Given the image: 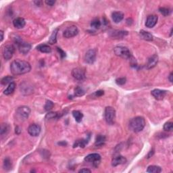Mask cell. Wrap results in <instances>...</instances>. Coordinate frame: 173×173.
I'll return each instance as SVG.
<instances>
[{
  "label": "cell",
  "mask_w": 173,
  "mask_h": 173,
  "mask_svg": "<svg viewBox=\"0 0 173 173\" xmlns=\"http://www.w3.org/2000/svg\"><path fill=\"white\" fill-rule=\"evenodd\" d=\"M3 168L5 170H10L12 168V163H11V160L9 158H5L4 162H3Z\"/></svg>",
  "instance_id": "f546056e"
},
{
  "label": "cell",
  "mask_w": 173,
  "mask_h": 173,
  "mask_svg": "<svg viewBox=\"0 0 173 173\" xmlns=\"http://www.w3.org/2000/svg\"><path fill=\"white\" fill-rule=\"evenodd\" d=\"M0 34H1V41H2L3 39V32L2 31H0Z\"/></svg>",
  "instance_id": "f6af8a7d"
},
{
  "label": "cell",
  "mask_w": 173,
  "mask_h": 173,
  "mask_svg": "<svg viewBox=\"0 0 173 173\" xmlns=\"http://www.w3.org/2000/svg\"><path fill=\"white\" fill-rule=\"evenodd\" d=\"M13 80H14V78L12 77H10V76H7V77H3L2 79H1V85H7L10 84L11 83H12Z\"/></svg>",
  "instance_id": "f1b7e54d"
},
{
  "label": "cell",
  "mask_w": 173,
  "mask_h": 173,
  "mask_svg": "<svg viewBox=\"0 0 173 173\" xmlns=\"http://www.w3.org/2000/svg\"><path fill=\"white\" fill-rule=\"evenodd\" d=\"M112 18L115 23H118L123 20L124 14L120 12H114L112 14Z\"/></svg>",
  "instance_id": "ac0fdd59"
},
{
  "label": "cell",
  "mask_w": 173,
  "mask_h": 173,
  "mask_svg": "<svg viewBox=\"0 0 173 173\" xmlns=\"http://www.w3.org/2000/svg\"><path fill=\"white\" fill-rule=\"evenodd\" d=\"M172 77H173L172 73V72H171V73L170 74V75H169V77H168V80H169V81H170V83H172V81H173Z\"/></svg>",
  "instance_id": "b9f144b4"
},
{
  "label": "cell",
  "mask_w": 173,
  "mask_h": 173,
  "mask_svg": "<svg viewBox=\"0 0 173 173\" xmlns=\"http://www.w3.org/2000/svg\"><path fill=\"white\" fill-rule=\"evenodd\" d=\"M126 162V158H124V156H118L117 157H115L113 158L112 161V165L113 166H117L118 165L123 164Z\"/></svg>",
  "instance_id": "2e32d148"
},
{
  "label": "cell",
  "mask_w": 173,
  "mask_h": 173,
  "mask_svg": "<svg viewBox=\"0 0 173 173\" xmlns=\"http://www.w3.org/2000/svg\"><path fill=\"white\" fill-rule=\"evenodd\" d=\"M147 172L150 173H160L162 172V168L158 166H155V165H152L150 166L147 169Z\"/></svg>",
  "instance_id": "484cf974"
},
{
  "label": "cell",
  "mask_w": 173,
  "mask_h": 173,
  "mask_svg": "<svg viewBox=\"0 0 173 173\" xmlns=\"http://www.w3.org/2000/svg\"><path fill=\"white\" fill-rule=\"evenodd\" d=\"M72 75L74 79L79 80V81L83 80L85 77V71L80 68H76L72 70Z\"/></svg>",
  "instance_id": "7c38bea8"
},
{
  "label": "cell",
  "mask_w": 173,
  "mask_h": 173,
  "mask_svg": "<svg viewBox=\"0 0 173 173\" xmlns=\"http://www.w3.org/2000/svg\"><path fill=\"white\" fill-rule=\"evenodd\" d=\"M151 94L156 100H162L164 98H165V96H166V91L160 90V89H154L153 91H152Z\"/></svg>",
  "instance_id": "4fadbf2b"
},
{
  "label": "cell",
  "mask_w": 173,
  "mask_h": 173,
  "mask_svg": "<svg viewBox=\"0 0 173 173\" xmlns=\"http://www.w3.org/2000/svg\"><path fill=\"white\" fill-rule=\"evenodd\" d=\"M16 43L18 45V50L22 54H27L31 49V45L29 43L24 42L21 40L16 41Z\"/></svg>",
  "instance_id": "52a82bcc"
},
{
  "label": "cell",
  "mask_w": 173,
  "mask_h": 173,
  "mask_svg": "<svg viewBox=\"0 0 173 173\" xmlns=\"http://www.w3.org/2000/svg\"><path fill=\"white\" fill-rule=\"evenodd\" d=\"M159 11H160V12L161 14L164 16H168V15L170 14L171 12L170 9L167 8V7H160Z\"/></svg>",
  "instance_id": "d6a6232c"
},
{
  "label": "cell",
  "mask_w": 173,
  "mask_h": 173,
  "mask_svg": "<svg viewBox=\"0 0 173 173\" xmlns=\"http://www.w3.org/2000/svg\"><path fill=\"white\" fill-rule=\"evenodd\" d=\"M104 94V92L102 90H100V91H98V92H95V95H96V97H100L103 96Z\"/></svg>",
  "instance_id": "f35d334b"
},
{
  "label": "cell",
  "mask_w": 173,
  "mask_h": 173,
  "mask_svg": "<svg viewBox=\"0 0 173 173\" xmlns=\"http://www.w3.org/2000/svg\"><path fill=\"white\" fill-rule=\"evenodd\" d=\"M79 33V29L76 26H70L65 30L63 33V36L65 38H72L75 37Z\"/></svg>",
  "instance_id": "9c48e42d"
},
{
  "label": "cell",
  "mask_w": 173,
  "mask_h": 173,
  "mask_svg": "<svg viewBox=\"0 0 173 173\" xmlns=\"http://www.w3.org/2000/svg\"><path fill=\"white\" fill-rule=\"evenodd\" d=\"M53 102L50 101V100H47V101L46 102L45 105V110L46 111H49L53 108Z\"/></svg>",
  "instance_id": "e575fe53"
},
{
  "label": "cell",
  "mask_w": 173,
  "mask_h": 173,
  "mask_svg": "<svg viewBox=\"0 0 173 173\" xmlns=\"http://www.w3.org/2000/svg\"><path fill=\"white\" fill-rule=\"evenodd\" d=\"M146 126V120L141 116H137L130 120L129 127L135 133H138L142 131Z\"/></svg>",
  "instance_id": "7a4b0ae2"
},
{
  "label": "cell",
  "mask_w": 173,
  "mask_h": 173,
  "mask_svg": "<svg viewBox=\"0 0 173 173\" xmlns=\"http://www.w3.org/2000/svg\"><path fill=\"white\" fill-rule=\"evenodd\" d=\"M13 25H14V27L16 28V29H22V28L25 27L26 25L25 20L23 18H16L13 20Z\"/></svg>",
  "instance_id": "e0dca14e"
},
{
  "label": "cell",
  "mask_w": 173,
  "mask_h": 173,
  "mask_svg": "<svg viewBox=\"0 0 173 173\" xmlns=\"http://www.w3.org/2000/svg\"><path fill=\"white\" fill-rule=\"evenodd\" d=\"M158 16L156 15H150L147 18L146 22V26L148 28H153L157 24Z\"/></svg>",
  "instance_id": "5bb4252c"
},
{
  "label": "cell",
  "mask_w": 173,
  "mask_h": 173,
  "mask_svg": "<svg viewBox=\"0 0 173 173\" xmlns=\"http://www.w3.org/2000/svg\"><path fill=\"white\" fill-rule=\"evenodd\" d=\"M158 57L157 55L154 54L152 55L149 58L148 63H147V68L148 69H152L154 67H155L156 66V64H158Z\"/></svg>",
  "instance_id": "9a60e30c"
},
{
  "label": "cell",
  "mask_w": 173,
  "mask_h": 173,
  "mask_svg": "<svg viewBox=\"0 0 173 173\" xmlns=\"http://www.w3.org/2000/svg\"><path fill=\"white\" fill-rule=\"evenodd\" d=\"M55 3V1H45V3L49 6H53Z\"/></svg>",
  "instance_id": "ab89813d"
},
{
  "label": "cell",
  "mask_w": 173,
  "mask_h": 173,
  "mask_svg": "<svg viewBox=\"0 0 173 173\" xmlns=\"http://www.w3.org/2000/svg\"><path fill=\"white\" fill-rule=\"evenodd\" d=\"M128 35L127 31H115L112 33L111 36L115 39H122Z\"/></svg>",
  "instance_id": "d6986e66"
},
{
  "label": "cell",
  "mask_w": 173,
  "mask_h": 173,
  "mask_svg": "<svg viewBox=\"0 0 173 173\" xmlns=\"http://www.w3.org/2000/svg\"><path fill=\"white\" fill-rule=\"evenodd\" d=\"M114 53L117 56L121 57L124 59H129L131 57V53L127 47L124 46H117L114 49Z\"/></svg>",
  "instance_id": "5b68a950"
},
{
  "label": "cell",
  "mask_w": 173,
  "mask_h": 173,
  "mask_svg": "<svg viewBox=\"0 0 173 173\" xmlns=\"http://www.w3.org/2000/svg\"><path fill=\"white\" fill-rule=\"evenodd\" d=\"M105 119L109 125H113L114 124L116 119V111L112 107L108 106L106 108Z\"/></svg>",
  "instance_id": "277c9868"
},
{
  "label": "cell",
  "mask_w": 173,
  "mask_h": 173,
  "mask_svg": "<svg viewBox=\"0 0 173 173\" xmlns=\"http://www.w3.org/2000/svg\"><path fill=\"white\" fill-rule=\"evenodd\" d=\"M31 114V109L26 106H22L18 108L16 110V117L20 121H24L29 118Z\"/></svg>",
  "instance_id": "3957f363"
},
{
  "label": "cell",
  "mask_w": 173,
  "mask_h": 173,
  "mask_svg": "<svg viewBox=\"0 0 173 173\" xmlns=\"http://www.w3.org/2000/svg\"><path fill=\"white\" fill-rule=\"evenodd\" d=\"M57 50L58 51V52L59 53V54H60L61 57H62V58H64V57H66V53L63 51V50L61 49V48L57 47Z\"/></svg>",
  "instance_id": "74e56055"
},
{
  "label": "cell",
  "mask_w": 173,
  "mask_h": 173,
  "mask_svg": "<svg viewBox=\"0 0 173 173\" xmlns=\"http://www.w3.org/2000/svg\"><path fill=\"white\" fill-rule=\"evenodd\" d=\"M164 130L166 131H172L173 129V124L171 122H166L164 125Z\"/></svg>",
  "instance_id": "836d02e7"
},
{
  "label": "cell",
  "mask_w": 173,
  "mask_h": 173,
  "mask_svg": "<svg viewBox=\"0 0 173 173\" xmlns=\"http://www.w3.org/2000/svg\"><path fill=\"white\" fill-rule=\"evenodd\" d=\"M31 64L27 61L21 59H16L11 63L10 70L11 72L14 75H20L28 73L31 71Z\"/></svg>",
  "instance_id": "6da1fadb"
},
{
  "label": "cell",
  "mask_w": 173,
  "mask_h": 173,
  "mask_svg": "<svg viewBox=\"0 0 173 173\" xmlns=\"http://www.w3.org/2000/svg\"><path fill=\"white\" fill-rule=\"evenodd\" d=\"M72 116L77 122H81L82 121V119H83V114L79 110H74L72 112Z\"/></svg>",
  "instance_id": "d4e9b609"
},
{
  "label": "cell",
  "mask_w": 173,
  "mask_h": 173,
  "mask_svg": "<svg viewBox=\"0 0 173 173\" xmlns=\"http://www.w3.org/2000/svg\"><path fill=\"white\" fill-rule=\"evenodd\" d=\"M58 144H59V145H63V146H66V145L67 144H66V142H64H64H60V143H58Z\"/></svg>",
  "instance_id": "bcb514c9"
},
{
  "label": "cell",
  "mask_w": 173,
  "mask_h": 173,
  "mask_svg": "<svg viewBox=\"0 0 173 173\" xmlns=\"http://www.w3.org/2000/svg\"><path fill=\"white\" fill-rule=\"evenodd\" d=\"M139 34H140L141 38L144 39V40L152 41L154 39L153 35H152L151 33L148 32V31H144V30H141L140 32H139Z\"/></svg>",
  "instance_id": "44dd1931"
},
{
  "label": "cell",
  "mask_w": 173,
  "mask_h": 173,
  "mask_svg": "<svg viewBox=\"0 0 173 173\" xmlns=\"http://www.w3.org/2000/svg\"><path fill=\"white\" fill-rule=\"evenodd\" d=\"M101 22H100L99 19H94L91 22V27L96 29H99L100 27H101Z\"/></svg>",
  "instance_id": "4dcf8cb0"
},
{
  "label": "cell",
  "mask_w": 173,
  "mask_h": 173,
  "mask_svg": "<svg viewBox=\"0 0 173 173\" xmlns=\"http://www.w3.org/2000/svg\"><path fill=\"white\" fill-rule=\"evenodd\" d=\"M91 172H92V171H91V170H89V169H88V168H83L79 171V172H81V173Z\"/></svg>",
  "instance_id": "60d3db41"
},
{
  "label": "cell",
  "mask_w": 173,
  "mask_h": 173,
  "mask_svg": "<svg viewBox=\"0 0 173 173\" xmlns=\"http://www.w3.org/2000/svg\"><path fill=\"white\" fill-rule=\"evenodd\" d=\"M9 127L8 124H2L1 126V130H0V134H1V136L3 137V135H6V134L9 132Z\"/></svg>",
  "instance_id": "83f0119b"
},
{
  "label": "cell",
  "mask_w": 173,
  "mask_h": 173,
  "mask_svg": "<svg viewBox=\"0 0 173 173\" xmlns=\"http://www.w3.org/2000/svg\"><path fill=\"white\" fill-rule=\"evenodd\" d=\"M100 160H101V156L100 154L94 153L89 154L85 158V161L87 162H92L94 164V165L98 164V163H100Z\"/></svg>",
  "instance_id": "30bf717a"
},
{
  "label": "cell",
  "mask_w": 173,
  "mask_h": 173,
  "mask_svg": "<svg viewBox=\"0 0 173 173\" xmlns=\"http://www.w3.org/2000/svg\"><path fill=\"white\" fill-rule=\"evenodd\" d=\"M96 54H97V52L96 49H91L88 50V51L86 52V53H85L84 57L85 62L87 63V64H93V63L96 61Z\"/></svg>",
  "instance_id": "ba28073f"
},
{
  "label": "cell",
  "mask_w": 173,
  "mask_h": 173,
  "mask_svg": "<svg viewBox=\"0 0 173 173\" xmlns=\"http://www.w3.org/2000/svg\"><path fill=\"white\" fill-rule=\"evenodd\" d=\"M28 133L31 136L37 137L41 133V127L39 125L37 124H33L29 126L28 128Z\"/></svg>",
  "instance_id": "8fae6325"
},
{
  "label": "cell",
  "mask_w": 173,
  "mask_h": 173,
  "mask_svg": "<svg viewBox=\"0 0 173 173\" xmlns=\"http://www.w3.org/2000/svg\"><path fill=\"white\" fill-rule=\"evenodd\" d=\"M126 78L122 77V78H118L116 80V83L117 85H123L126 83Z\"/></svg>",
  "instance_id": "d590c367"
},
{
  "label": "cell",
  "mask_w": 173,
  "mask_h": 173,
  "mask_svg": "<svg viewBox=\"0 0 173 173\" xmlns=\"http://www.w3.org/2000/svg\"><path fill=\"white\" fill-rule=\"evenodd\" d=\"M154 153V150H152V151H151L150 152V154H148V158H150V157H152V156L153 155V154Z\"/></svg>",
  "instance_id": "7bdbcfd3"
},
{
  "label": "cell",
  "mask_w": 173,
  "mask_h": 173,
  "mask_svg": "<svg viewBox=\"0 0 173 173\" xmlns=\"http://www.w3.org/2000/svg\"><path fill=\"white\" fill-rule=\"evenodd\" d=\"M34 3H36V5H39V6H40V5H41L42 1H35Z\"/></svg>",
  "instance_id": "ee69618b"
},
{
  "label": "cell",
  "mask_w": 173,
  "mask_h": 173,
  "mask_svg": "<svg viewBox=\"0 0 173 173\" xmlns=\"http://www.w3.org/2000/svg\"><path fill=\"white\" fill-rule=\"evenodd\" d=\"M89 141V137L87 139H80V140L76 141V142L74 143L73 145V148H77V147H80V148H85V146L88 144Z\"/></svg>",
  "instance_id": "ffe728a7"
},
{
  "label": "cell",
  "mask_w": 173,
  "mask_h": 173,
  "mask_svg": "<svg viewBox=\"0 0 173 173\" xmlns=\"http://www.w3.org/2000/svg\"><path fill=\"white\" fill-rule=\"evenodd\" d=\"M57 117V114L56 112H49L46 115V118L48 119H54Z\"/></svg>",
  "instance_id": "8d00e7d4"
},
{
  "label": "cell",
  "mask_w": 173,
  "mask_h": 173,
  "mask_svg": "<svg viewBox=\"0 0 173 173\" xmlns=\"http://www.w3.org/2000/svg\"><path fill=\"white\" fill-rule=\"evenodd\" d=\"M16 83H14V82H12V83H11L10 84L8 85V86L6 89H5L4 92H3V94L5 95H6V96H9V95L13 94V92H14L15 89H16Z\"/></svg>",
  "instance_id": "7402d4cb"
},
{
  "label": "cell",
  "mask_w": 173,
  "mask_h": 173,
  "mask_svg": "<svg viewBox=\"0 0 173 173\" xmlns=\"http://www.w3.org/2000/svg\"><path fill=\"white\" fill-rule=\"evenodd\" d=\"M15 51V47L13 45L7 44L3 49V56L5 60L12 58Z\"/></svg>",
  "instance_id": "8992f818"
},
{
  "label": "cell",
  "mask_w": 173,
  "mask_h": 173,
  "mask_svg": "<svg viewBox=\"0 0 173 173\" xmlns=\"http://www.w3.org/2000/svg\"><path fill=\"white\" fill-rule=\"evenodd\" d=\"M106 141V137L104 136V135H100L96 137L95 145H96V147H101L105 144Z\"/></svg>",
  "instance_id": "603a6c76"
},
{
  "label": "cell",
  "mask_w": 173,
  "mask_h": 173,
  "mask_svg": "<svg viewBox=\"0 0 173 173\" xmlns=\"http://www.w3.org/2000/svg\"><path fill=\"white\" fill-rule=\"evenodd\" d=\"M85 90L81 87H77L74 89V95L76 96H83L85 94Z\"/></svg>",
  "instance_id": "1f68e13d"
},
{
  "label": "cell",
  "mask_w": 173,
  "mask_h": 173,
  "mask_svg": "<svg viewBox=\"0 0 173 173\" xmlns=\"http://www.w3.org/2000/svg\"><path fill=\"white\" fill-rule=\"evenodd\" d=\"M37 50L42 52V53H49L51 51V47H49V45H45V44H42V45H39L37 47Z\"/></svg>",
  "instance_id": "cb8c5ba5"
},
{
  "label": "cell",
  "mask_w": 173,
  "mask_h": 173,
  "mask_svg": "<svg viewBox=\"0 0 173 173\" xmlns=\"http://www.w3.org/2000/svg\"><path fill=\"white\" fill-rule=\"evenodd\" d=\"M57 31H58V29H56L53 31V32L52 33V34L51 36H50V38L49 39V43L51 45H53L55 44L57 41Z\"/></svg>",
  "instance_id": "4316f807"
}]
</instances>
